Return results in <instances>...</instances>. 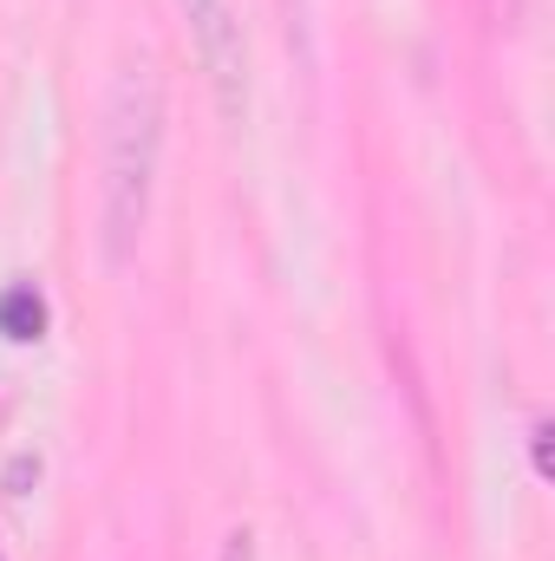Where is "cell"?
I'll list each match as a JSON object with an SVG mask.
<instances>
[{"label":"cell","mask_w":555,"mask_h":561,"mask_svg":"<svg viewBox=\"0 0 555 561\" xmlns=\"http://www.w3.org/2000/svg\"><path fill=\"white\" fill-rule=\"evenodd\" d=\"M157 157H163V79L150 59H125L105 99V138H99V222H105L112 268L138 255L150 190H157Z\"/></svg>","instance_id":"obj_1"},{"label":"cell","mask_w":555,"mask_h":561,"mask_svg":"<svg viewBox=\"0 0 555 561\" xmlns=\"http://www.w3.org/2000/svg\"><path fill=\"white\" fill-rule=\"evenodd\" d=\"M183 7V26H190V46L209 72V92L223 105V118H242L249 112V46H242V20H236V0H177Z\"/></svg>","instance_id":"obj_2"},{"label":"cell","mask_w":555,"mask_h":561,"mask_svg":"<svg viewBox=\"0 0 555 561\" xmlns=\"http://www.w3.org/2000/svg\"><path fill=\"white\" fill-rule=\"evenodd\" d=\"M0 333L20 340V346L46 333V294H39L33 280H13V287L0 294Z\"/></svg>","instance_id":"obj_3"},{"label":"cell","mask_w":555,"mask_h":561,"mask_svg":"<svg viewBox=\"0 0 555 561\" xmlns=\"http://www.w3.org/2000/svg\"><path fill=\"white\" fill-rule=\"evenodd\" d=\"M223 561H256V536L249 529H229L223 536Z\"/></svg>","instance_id":"obj_4"},{"label":"cell","mask_w":555,"mask_h":561,"mask_svg":"<svg viewBox=\"0 0 555 561\" xmlns=\"http://www.w3.org/2000/svg\"><path fill=\"white\" fill-rule=\"evenodd\" d=\"M484 13H490L497 26H517V20H523V0H484Z\"/></svg>","instance_id":"obj_5"},{"label":"cell","mask_w":555,"mask_h":561,"mask_svg":"<svg viewBox=\"0 0 555 561\" xmlns=\"http://www.w3.org/2000/svg\"><path fill=\"white\" fill-rule=\"evenodd\" d=\"M530 450H536V477H550V424L530 431Z\"/></svg>","instance_id":"obj_6"}]
</instances>
